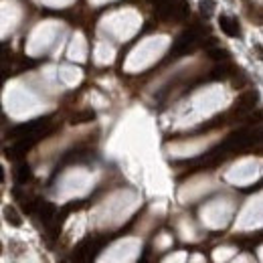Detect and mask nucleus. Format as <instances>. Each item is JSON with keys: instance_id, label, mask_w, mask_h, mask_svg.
Instances as JSON below:
<instances>
[{"instance_id": "f257e3e1", "label": "nucleus", "mask_w": 263, "mask_h": 263, "mask_svg": "<svg viewBox=\"0 0 263 263\" xmlns=\"http://www.w3.org/2000/svg\"><path fill=\"white\" fill-rule=\"evenodd\" d=\"M255 101H257V93H255V91H247V93H243L241 97L237 99V104H235V113H237V116H243L245 111L253 109Z\"/></svg>"}, {"instance_id": "f03ea898", "label": "nucleus", "mask_w": 263, "mask_h": 263, "mask_svg": "<svg viewBox=\"0 0 263 263\" xmlns=\"http://www.w3.org/2000/svg\"><path fill=\"white\" fill-rule=\"evenodd\" d=\"M37 207H39V215H41V221L43 223H47V225H51L53 223V219L57 217V207L53 202H47V201H39L37 202Z\"/></svg>"}, {"instance_id": "7ed1b4c3", "label": "nucleus", "mask_w": 263, "mask_h": 263, "mask_svg": "<svg viewBox=\"0 0 263 263\" xmlns=\"http://www.w3.org/2000/svg\"><path fill=\"white\" fill-rule=\"evenodd\" d=\"M219 27H221V31L225 32L227 37H239V25H237V20L235 18H231V16H221L219 18Z\"/></svg>"}, {"instance_id": "20e7f679", "label": "nucleus", "mask_w": 263, "mask_h": 263, "mask_svg": "<svg viewBox=\"0 0 263 263\" xmlns=\"http://www.w3.org/2000/svg\"><path fill=\"white\" fill-rule=\"evenodd\" d=\"M168 18H172V20H176V22L186 20V18H188V2L180 0L178 4L170 6V16H168Z\"/></svg>"}, {"instance_id": "39448f33", "label": "nucleus", "mask_w": 263, "mask_h": 263, "mask_svg": "<svg viewBox=\"0 0 263 263\" xmlns=\"http://www.w3.org/2000/svg\"><path fill=\"white\" fill-rule=\"evenodd\" d=\"M93 120H95V111L93 109H83L71 118V124L79 125V124H87V122H93Z\"/></svg>"}, {"instance_id": "423d86ee", "label": "nucleus", "mask_w": 263, "mask_h": 263, "mask_svg": "<svg viewBox=\"0 0 263 263\" xmlns=\"http://www.w3.org/2000/svg\"><path fill=\"white\" fill-rule=\"evenodd\" d=\"M16 180L20 182V185H27V182H31V180H32V170H31V166L20 164L18 170H16Z\"/></svg>"}, {"instance_id": "0eeeda50", "label": "nucleus", "mask_w": 263, "mask_h": 263, "mask_svg": "<svg viewBox=\"0 0 263 263\" xmlns=\"http://www.w3.org/2000/svg\"><path fill=\"white\" fill-rule=\"evenodd\" d=\"M231 71H233V67L229 65V63H223V65H219V67H215L213 69V79H227L229 75H231Z\"/></svg>"}, {"instance_id": "6e6552de", "label": "nucleus", "mask_w": 263, "mask_h": 263, "mask_svg": "<svg viewBox=\"0 0 263 263\" xmlns=\"http://www.w3.org/2000/svg\"><path fill=\"white\" fill-rule=\"evenodd\" d=\"M4 219H6L10 225H13V227H20V225H22L16 209H13V207H4Z\"/></svg>"}, {"instance_id": "1a4fd4ad", "label": "nucleus", "mask_w": 263, "mask_h": 263, "mask_svg": "<svg viewBox=\"0 0 263 263\" xmlns=\"http://www.w3.org/2000/svg\"><path fill=\"white\" fill-rule=\"evenodd\" d=\"M209 57L213 61H227L229 59V53L225 49H209Z\"/></svg>"}, {"instance_id": "9d476101", "label": "nucleus", "mask_w": 263, "mask_h": 263, "mask_svg": "<svg viewBox=\"0 0 263 263\" xmlns=\"http://www.w3.org/2000/svg\"><path fill=\"white\" fill-rule=\"evenodd\" d=\"M201 13H202L204 16H211V13H213V2H201Z\"/></svg>"}, {"instance_id": "9b49d317", "label": "nucleus", "mask_w": 263, "mask_h": 263, "mask_svg": "<svg viewBox=\"0 0 263 263\" xmlns=\"http://www.w3.org/2000/svg\"><path fill=\"white\" fill-rule=\"evenodd\" d=\"M4 180V168H2V164H0V182Z\"/></svg>"}, {"instance_id": "f8f14e48", "label": "nucleus", "mask_w": 263, "mask_h": 263, "mask_svg": "<svg viewBox=\"0 0 263 263\" xmlns=\"http://www.w3.org/2000/svg\"><path fill=\"white\" fill-rule=\"evenodd\" d=\"M0 253H2V243H0Z\"/></svg>"}, {"instance_id": "ddd939ff", "label": "nucleus", "mask_w": 263, "mask_h": 263, "mask_svg": "<svg viewBox=\"0 0 263 263\" xmlns=\"http://www.w3.org/2000/svg\"><path fill=\"white\" fill-rule=\"evenodd\" d=\"M0 83H2V75H0Z\"/></svg>"}]
</instances>
